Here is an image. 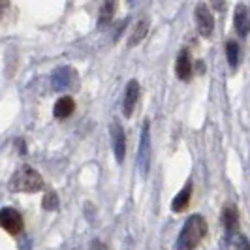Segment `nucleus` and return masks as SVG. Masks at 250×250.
Masks as SVG:
<instances>
[{
    "label": "nucleus",
    "mask_w": 250,
    "mask_h": 250,
    "mask_svg": "<svg viewBox=\"0 0 250 250\" xmlns=\"http://www.w3.org/2000/svg\"><path fill=\"white\" fill-rule=\"evenodd\" d=\"M128 2H134V0H128Z\"/></svg>",
    "instance_id": "aec40b11"
},
{
    "label": "nucleus",
    "mask_w": 250,
    "mask_h": 250,
    "mask_svg": "<svg viewBox=\"0 0 250 250\" xmlns=\"http://www.w3.org/2000/svg\"><path fill=\"white\" fill-rule=\"evenodd\" d=\"M42 207L45 209V211H55V209H59V198H57V194H45L43 196V201H42Z\"/></svg>",
    "instance_id": "f3484780"
},
{
    "label": "nucleus",
    "mask_w": 250,
    "mask_h": 250,
    "mask_svg": "<svg viewBox=\"0 0 250 250\" xmlns=\"http://www.w3.org/2000/svg\"><path fill=\"white\" fill-rule=\"evenodd\" d=\"M196 23H198V30H200L201 36L209 38L213 34L214 17H213V13H211V10H209V6L203 4V2H200V4L196 6Z\"/></svg>",
    "instance_id": "39448f33"
},
{
    "label": "nucleus",
    "mask_w": 250,
    "mask_h": 250,
    "mask_svg": "<svg viewBox=\"0 0 250 250\" xmlns=\"http://www.w3.org/2000/svg\"><path fill=\"white\" fill-rule=\"evenodd\" d=\"M42 188H43V179L30 166H21L10 177V190H13V192L34 194V192H40Z\"/></svg>",
    "instance_id": "f03ea898"
},
{
    "label": "nucleus",
    "mask_w": 250,
    "mask_h": 250,
    "mask_svg": "<svg viewBox=\"0 0 250 250\" xmlns=\"http://www.w3.org/2000/svg\"><path fill=\"white\" fill-rule=\"evenodd\" d=\"M90 250H107V249H105V245H102L100 241H94V243H92V249Z\"/></svg>",
    "instance_id": "6ab92c4d"
},
{
    "label": "nucleus",
    "mask_w": 250,
    "mask_h": 250,
    "mask_svg": "<svg viewBox=\"0 0 250 250\" xmlns=\"http://www.w3.org/2000/svg\"><path fill=\"white\" fill-rule=\"evenodd\" d=\"M149 19H139L138 23H136V26H134V32H132V36H130V40H128V47H136V45H139L143 40H145V36H147V32H149Z\"/></svg>",
    "instance_id": "9b49d317"
},
{
    "label": "nucleus",
    "mask_w": 250,
    "mask_h": 250,
    "mask_svg": "<svg viewBox=\"0 0 250 250\" xmlns=\"http://www.w3.org/2000/svg\"><path fill=\"white\" fill-rule=\"evenodd\" d=\"M149 166H150V126L149 121L143 123L141 128V136H139V150H138V169L139 175L147 177L149 173Z\"/></svg>",
    "instance_id": "7ed1b4c3"
},
{
    "label": "nucleus",
    "mask_w": 250,
    "mask_h": 250,
    "mask_svg": "<svg viewBox=\"0 0 250 250\" xmlns=\"http://www.w3.org/2000/svg\"><path fill=\"white\" fill-rule=\"evenodd\" d=\"M226 57H228V64L231 66V70H235L239 66V43L237 42H228V43H226Z\"/></svg>",
    "instance_id": "dca6fc26"
},
{
    "label": "nucleus",
    "mask_w": 250,
    "mask_h": 250,
    "mask_svg": "<svg viewBox=\"0 0 250 250\" xmlns=\"http://www.w3.org/2000/svg\"><path fill=\"white\" fill-rule=\"evenodd\" d=\"M138 98H139V83L136 79H132V81H128V85H126L125 100H123V115H125L126 119L132 117L134 107H136V104H138Z\"/></svg>",
    "instance_id": "0eeeda50"
},
{
    "label": "nucleus",
    "mask_w": 250,
    "mask_h": 250,
    "mask_svg": "<svg viewBox=\"0 0 250 250\" xmlns=\"http://www.w3.org/2000/svg\"><path fill=\"white\" fill-rule=\"evenodd\" d=\"M222 224L226 228L228 237L233 235V231L237 229V211L233 207H226L224 211H222Z\"/></svg>",
    "instance_id": "4468645a"
},
{
    "label": "nucleus",
    "mask_w": 250,
    "mask_h": 250,
    "mask_svg": "<svg viewBox=\"0 0 250 250\" xmlns=\"http://www.w3.org/2000/svg\"><path fill=\"white\" fill-rule=\"evenodd\" d=\"M75 109V102L74 98H70V96H62V98H59L57 104H55V107H53V113H55V117L57 119H68Z\"/></svg>",
    "instance_id": "f8f14e48"
},
{
    "label": "nucleus",
    "mask_w": 250,
    "mask_h": 250,
    "mask_svg": "<svg viewBox=\"0 0 250 250\" xmlns=\"http://www.w3.org/2000/svg\"><path fill=\"white\" fill-rule=\"evenodd\" d=\"M111 145L113 152H115V160L119 164H123L126 156V136L125 128L119 123H113L111 125Z\"/></svg>",
    "instance_id": "423d86ee"
},
{
    "label": "nucleus",
    "mask_w": 250,
    "mask_h": 250,
    "mask_svg": "<svg viewBox=\"0 0 250 250\" xmlns=\"http://www.w3.org/2000/svg\"><path fill=\"white\" fill-rule=\"evenodd\" d=\"M75 72L68 66H62V68H57L53 75H51V87L53 90H66V88L72 85L74 81Z\"/></svg>",
    "instance_id": "6e6552de"
},
{
    "label": "nucleus",
    "mask_w": 250,
    "mask_h": 250,
    "mask_svg": "<svg viewBox=\"0 0 250 250\" xmlns=\"http://www.w3.org/2000/svg\"><path fill=\"white\" fill-rule=\"evenodd\" d=\"M190 196H192V185L188 183L187 187L183 188L175 198H173V201H171V211L173 213H183L188 207V203H190Z\"/></svg>",
    "instance_id": "ddd939ff"
},
{
    "label": "nucleus",
    "mask_w": 250,
    "mask_h": 250,
    "mask_svg": "<svg viewBox=\"0 0 250 250\" xmlns=\"http://www.w3.org/2000/svg\"><path fill=\"white\" fill-rule=\"evenodd\" d=\"M237 250H250V241L247 237H245V235H239Z\"/></svg>",
    "instance_id": "a211bd4d"
},
{
    "label": "nucleus",
    "mask_w": 250,
    "mask_h": 250,
    "mask_svg": "<svg viewBox=\"0 0 250 250\" xmlns=\"http://www.w3.org/2000/svg\"><path fill=\"white\" fill-rule=\"evenodd\" d=\"M115 6H117V0H104L102 10H100V21H98V25L105 26L111 23L113 15H115Z\"/></svg>",
    "instance_id": "2eb2a0df"
},
{
    "label": "nucleus",
    "mask_w": 250,
    "mask_h": 250,
    "mask_svg": "<svg viewBox=\"0 0 250 250\" xmlns=\"http://www.w3.org/2000/svg\"><path fill=\"white\" fill-rule=\"evenodd\" d=\"M233 23H235V28H237L239 36H247L250 32V13H249V8H247L245 4H237V6H235Z\"/></svg>",
    "instance_id": "1a4fd4ad"
},
{
    "label": "nucleus",
    "mask_w": 250,
    "mask_h": 250,
    "mask_svg": "<svg viewBox=\"0 0 250 250\" xmlns=\"http://www.w3.org/2000/svg\"><path fill=\"white\" fill-rule=\"evenodd\" d=\"M207 235V222L201 214L188 216L175 243V250H196Z\"/></svg>",
    "instance_id": "f257e3e1"
},
{
    "label": "nucleus",
    "mask_w": 250,
    "mask_h": 250,
    "mask_svg": "<svg viewBox=\"0 0 250 250\" xmlns=\"http://www.w3.org/2000/svg\"><path fill=\"white\" fill-rule=\"evenodd\" d=\"M175 74L179 79L188 81L190 75H192V59H190V53L187 49H183L177 55V62H175Z\"/></svg>",
    "instance_id": "9d476101"
},
{
    "label": "nucleus",
    "mask_w": 250,
    "mask_h": 250,
    "mask_svg": "<svg viewBox=\"0 0 250 250\" xmlns=\"http://www.w3.org/2000/svg\"><path fill=\"white\" fill-rule=\"evenodd\" d=\"M0 224L4 228V231H8L10 235H17V233L23 231V216L13 207H2V211H0Z\"/></svg>",
    "instance_id": "20e7f679"
}]
</instances>
